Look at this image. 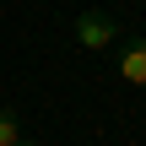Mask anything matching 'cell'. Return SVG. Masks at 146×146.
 I'll use <instances>...</instances> for the list:
<instances>
[{
    "label": "cell",
    "mask_w": 146,
    "mask_h": 146,
    "mask_svg": "<svg viewBox=\"0 0 146 146\" xmlns=\"http://www.w3.org/2000/svg\"><path fill=\"white\" fill-rule=\"evenodd\" d=\"M119 38V22L108 16V11H98V5H87L81 16H76V43L87 49V54H103L108 43Z\"/></svg>",
    "instance_id": "obj_1"
},
{
    "label": "cell",
    "mask_w": 146,
    "mask_h": 146,
    "mask_svg": "<svg viewBox=\"0 0 146 146\" xmlns=\"http://www.w3.org/2000/svg\"><path fill=\"white\" fill-rule=\"evenodd\" d=\"M119 81L146 87V38H130V43L119 49Z\"/></svg>",
    "instance_id": "obj_2"
},
{
    "label": "cell",
    "mask_w": 146,
    "mask_h": 146,
    "mask_svg": "<svg viewBox=\"0 0 146 146\" xmlns=\"http://www.w3.org/2000/svg\"><path fill=\"white\" fill-rule=\"evenodd\" d=\"M16 141H22V119L11 108H0V146H16Z\"/></svg>",
    "instance_id": "obj_3"
},
{
    "label": "cell",
    "mask_w": 146,
    "mask_h": 146,
    "mask_svg": "<svg viewBox=\"0 0 146 146\" xmlns=\"http://www.w3.org/2000/svg\"><path fill=\"white\" fill-rule=\"evenodd\" d=\"M16 146H38V141H16Z\"/></svg>",
    "instance_id": "obj_4"
}]
</instances>
